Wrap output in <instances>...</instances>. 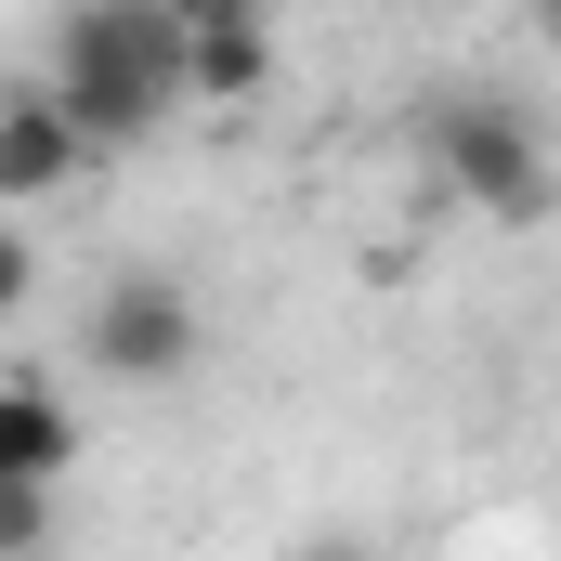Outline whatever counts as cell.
Returning a JSON list of instances; mask_svg holds the SVG:
<instances>
[{"instance_id":"obj_7","label":"cell","mask_w":561,"mask_h":561,"mask_svg":"<svg viewBox=\"0 0 561 561\" xmlns=\"http://www.w3.org/2000/svg\"><path fill=\"white\" fill-rule=\"evenodd\" d=\"M53 549V483H0V561Z\"/></svg>"},{"instance_id":"obj_3","label":"cell","mask_w":561,"mask_h":561,"mask_svg":"<svg viewBox=\"0 0 561 561\" xmlns=\"http://www.w3.org/2000/svg\"><path fill=\"white\" fill-rule=\"evenodd\" d=\"M79 353L118 379V392H157V379H183L196 353H209V313H196V287L131 262V275L92 287V313H79Z\"/></svg>"},{"instance_id":"obj_9","label":"cell","mask_w":561,"mask_h":561,"mask_svg":"<svg viewBox=\"0 0 561 561\" xmlns=\"http://www.w3.org/2000/svg\"><path fill=\"white\" fill-rule=\"evenodd\" d=\"M170 13H183V39L196 26H262V0H170Z\"/></svg>"},{"instance_id":"obj_2","label":"cell","mask_w":561,"mask_h":561,"mask_svg":"<svg viewBox=\"0 0 561 561\" xmlns=\"http://www.w3.org/2000/svg\"><path fill=\"white\" fill-rule=\"evenodd\" d=\"M419 144H431V170H444V196L483 209V222H549L561 209V157H549V131H536L510 92H470V79L431 92Z\"/></svg>"},{"instance_id":"obj_4","label":"cell","mask_w":561,"mask_h":561,"mask_svg":"<svg viewBox=\"0 0 561 561\" xmlns=\"http://www.w3.org/2000/svg\"><path fill=\"white\" fill-rule=\"evenodd\" d=\"M92 170V131L26 79V92H0V209H26V196H53V183H79Z\"/></svg>"},{"instance_id":"obj_8","label":"cell","mask_w":561,"mask_h":561,"mask_svg":"<svg viewBox=\"0 0 561 561\" xmlns=\"http://www.w3.org/2000/svg\"><path fill=\"white\" fill-rule=\"evenodd\" d=\"M26 300H39V249L0 222V313H26Z\"/></svg>"},{"instance_id":"obj_6","label":"cell","mask_w":561,"mask_h":561,"mask_svg":"<svg viewBox=\"0 0 561 561\" xmlns=\"http://www.w3.org/2000/svg\"><path fill=\"white\" fill-rule=\"evenodd\" d=\"M262 79H275L262 26H196L183 39V105H262Z\"/></svg>"},{"instance_id":"obj_10","label":"cell","mask_w":561,"mask_h":561,"mask_svg":"<svg viewBox=\"0 0 561 561\" xmlns=\"http://www.w3.org/2000/svg\"><path fill=\"white\" fill-rule=\"evenodd\" d=\"M300 561H392V549H366V536H327V549H300Z\"/></svg>"},{"instance_id":"obj_5","label":"cell","mask_w":561,"mask_h":561,"mask_svg":"<svg viewBox=\"0 0 561 561\" xmlns=\"http://www.w3.org/2000/svg\"><path fill=\"white\" fill-rule=\"evenodd\" d=\"M79 470V419L53 379H0V483H66Z\"/></svg>"},{"instance_id":"obj_1","label":"cell","mask_w":561,"mask_h":561,"mask_svg":"<svg viewBox=\"0 0 561 561\" xmlns=\"http://www.w3.org/2000/svg\"><path fill=\"white\" fill-rule=\"evenodd\" d=\"M39 92L92 131V157L170 131V105H183V13H170V0H66Z\"/></svg>"}]
</instances>
